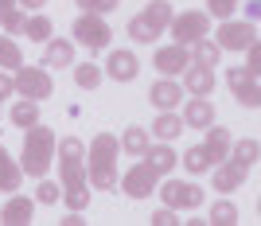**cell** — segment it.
Wrapping results in <instances>:
<instances>
[{
  "label": "cell",
  "instance_id": "cell-1",
  "mask_svg": "<svg viewBox=\"0 0 261 226\" xmlns=\"http://www.w3.org/2000/svg\"><path fill=\"white\" fill-rule=\"evenodd\" d=\"M55 160V133L47 125H32V129H23V156H20V168L23 175H35V180H43L47 168Z\"/></svg>",
  "mask_w": 261,
  "mask_h": 226
},
{
  "label": "cell",
  "instance_id": "cell-2",
  "mask_svg": "<svg viewBox=\"0 0 261 226\" xmlns=\"http://www.w3.org/2000/svg\"><path fill=\"white\" fill-rule=\"evenodd\" d=\"M59 175H63V187L86 183V144L78 137L59 140Z\"/></svg>",
  "mask_w": 261,
  "mask_h": 226
},
{
  "label": "cell",
  "instance_id": "cell-3",
  "mask_svg": "<svg viewBox=\"0 0 261 226\" xmlns=\"http://www.w3.org/2000/svg\"><path fill=\"white\" fill-rule=\"evenodd\" d=\"M156 191H160L164 207H172V211H195V207H203V199H207L199 183H184V180L156 183Z\"/></svg>",
  "mask_w": 261,
  "mask_h": 226
},
{
  "label": "cell",
  "instance_id": "cell-4",
  "mask_svg": "<svg viewBox=\"0 0 261 226\" xmlns=\"http://www.w3.org/2000/svg\"><path fill=\"white\" fill-rule=\"evenodd\" d=\"M168 32H172V39L179 47H191V43H199V39H207L211 16H207V12H184V16H172Z\"/></svg>",
  "mask_w": 261,
  "mask_h": 226
},
{
  "label": "cell",
  "instance_id": "cell-5",
  "mask_svg": "<svg viewBox=\"0 0 261 226\" xmlns=\"http://www.w3.org/2000/svg\"><path fill=\"white\" fill-rule=\"evenodd\" d=\"M109 39H113V32H109V23L101 20V16H94V12H82L74 20V43L90 47V51H106Z\"/></svg>",
  "mask_w": 261,
  "mask_h": 226
},
{
  "label": "cell",
  "instance_id": "cell-6",
  "mask_svg": "<svg viewBox=\"0 0 261 226\" xmlns=\"http://www.w3.org/2000/svg\"><path fill=\"white\" fill-rule=\"evenodd\" d=\"M12 82H16V94H23L28 102H43V97L55 94V82L47 70H39V66H20L16 74H12Z\"/></svg>",
  "mask_w": 261,
  "mask_h": 226
},
{
  "label": "cell",
  "instance_id": "cell-7",
  "mask_svg": "<svg viewBox=\"0 0 261 226\" xmlns=\"http://www.w3.org/2000/svg\"><path fill=\"white\" fill-rule=\"evenodd\" d=\"M156 183H160V175H156L152 168H148V164L141 160L137 168H129V172H125V175L117 180V187H121L125 195H129V199H148V195L156 191Z\"/></svg>",
  "mask_w": 261,
  "mask_h": 226
},
{
  "label": "cell",
  "instance_id": "cell-8",
  "mask_svg": "<svg viewBox=\"0 0 261 226\" xmlns=\"http://www.w3.org/2000/svg\"><path fill=\"white\" fill-rule=\"evenodd\" d=\"M215 43L222 47V51H246L250 43H257V28H253V23H242V20H222Z\"/></svg>",
  "mask_w": 261,
  "mask_h": 226
},
{
  "label": "cell",
  "instance_id": "cell-9",
  "mask_svg": "<svg viewBox=\"0 0 261 226\" xmlns=\"http://www.w3.org/2000/svg\"><path fill=\"white\" fill-rule=\"evenodd\" d=\"M230 86H234V97H238L246 109H257L261 106V86H257V74H250L246 66H234L230 70Z\"/></svg>",
  "mask_w": 261,
  "mask_h": 226
},
{
  "label": "cell",
  "instance_id": "cell-10",
  "mask_svg": "<svg viewBox=\"0 0 261 226\" xmlns=\"http://www.w3.org/2000/svg\"><path fill=\"white\" fill-rule=\"evenodd\" d=\"M187 63H191V51H187V47H179V43H172V47H160V51H156V59H152V66L160 70L164 78L184 74V70H187Z\"/></svg>",
  "mask_w": 261,
  "mask_h": 226
},
{
  "label": "cell",
  "instance_id": "cell-11",
  "mask_svg": "<svg viewBox=\"0 0 261 226\" xmlns=\"http://www.w3.org/2000/svg\"><path fill=\"white\" fill-rule=\"evenodd\" d=\"M121 156V140L113 133H98L94 144H90V156H86V168H101V164H117Z\"/></svg>",
  "mask_w": 261,
  "mask_h": 226
},
{
  "label": "cell",
  "instance_id": "cell-12",
  "mask_svg": "<svg viewBox=\"0 0 261 226\" xmlns=\"http://www.w3.org/2000/svg\"><path fill=\"white\" fill-rule=\"evenodd\" d=\"M106 74L117 78V82H133V78L141 74V59H137L133 51H113L106 59Z\"/></svg>",
  "mask_w": 261,
  "mask_h": 226
},
{
  "label": "cell",
  "instance_id": "cell-13",
  "mask_svg": "<svg viewBox=\"0 0 261 226\" xmlns=\"http://www.w3.org/2000/svg\"><path fill=\"white\" fill-rule=\"evenodd\" d=\"M184 86H187V94H195V97H207L211 90H215V66L187 63V70H184Z\"/></svg>",
  "mask_w": 261,
  "mask_h": 226
},
{
  "label": "cell",
  "instance_id": "cell-14",
  "mask_svg": "<svg viewBox=\"0 0 261 226\" xmlns=\"http://www.w3.org/2000/svg\"><path fill=\"white\" fill-rule=\"evenodd\" d=\"M35 215V203L28 199V195H12L8 203H4V211H0V222L4 226H28Z\"/></svg>",
  "mask_w": 261,
  "mask_h": 226
},
{
  "label": "cell",
  "instance_id": "cell-15",
  "mask_svg": "<svg viewBox=\"0 0 261 226\" xmlns=\"http://www.w3.org/2000/svg\"><path fill=\"white\" fill-rule=\"evenodd\" d=\"M144 164H148L156 175H168V172H175L179 156H175V148L164 140V144H148V148H144Z\"/></svg>",
  "mask_w": 261,
  "mask_h": 226
},
{
  "label": "cell",
  "instance_id": "cell-16",
  "mask_svg": "<svg viewBox=\"0 0 261 226\" xmlns=\"http://www.w3.org/2000/svg\"><path fill=\"white\" fill-rule=\"evenodd\" d=\"M184 125L187 129H211L215 125V106H211L207 97H191L184 106Z\"/></svg>",
  "mask_w": 261,
  "mask_h": 226
},
{
  "label": "cell",
  "instance_id": "cell-17",
  "mask_svg": "<svg viewBox=\"0 0 261 226\" xmlns=\"http://www.w3.org/2000/svg\"><path fill=\"white\" fill-rule=\"evenodd\" d=\"M148 97H152L156 109H175L179 102H184V86L172 82V78H164V82H156V86L148 90Z\"/></svg>",
  "mask_w": 261,
  "mask_h": 226
},
{
  "label": "cell",
  "instance_id": "cell-18",
  "mask_svg": "<svg viewBox=\"0 0 261 226\" xmlns=\"http://www.w3.org/2000/svg\"><path fill=\"white\" fill-rule=\"evenodd\" d=\"M172 16H175V12H172V4H168V0H148V8L141 12V20L148 23V28H152L156 35H160V32H168Z\"/></svg>",
  "mask_w": 261,
  "mask_h": 226
},
{
  "label": "cell",
  "instance_id": "cell-19",
  "mask_svg": "<svg viewBox=\"0 0 261 226\" xmlns=\"http://www.w3.org/2000/svg\"><path fill=\"white\" fill-rule=\"evenodd\" d=\"M242 183H246V172H242L238 164L234 160H226V164L218 160V168H215V187L218 191H238Z\"/></svg>",
  "mask_w": 261,
  "mask_h": 226
},
{
  "label": "cell",
  "instance_id": "cell-20",
  "mask_svg": "<svg viewBox=\"0 0 261 226\" xmlns=\"http://www.w3.org/2000/svg\"><path fill=\"white\" fill-rule=\"evenodd\" d=\"M20 180H23V168L12 160L8 148L0 144V191H8V195H12L16 187H20Z\"/></svg>",
  "mask_w": 261,
  "mask_h": 226
},
{
  "label": "cell",
  "instance_id": "cell-21",
  "mask_svg": "<svg viewBox=\"0 0 261 226\" xmlns=\"http://www.w3.org/2000/svg\"><path fill=\"white\" fill-rule=\"evenodd\" d=\"M203 148H207L211 164L226 160V152H230V133L222 129V125H211V129H207V140H203Z\"/></svg>",
  "mask_w": 261,
  "mask_h": 226
},
{
  "label": "cell",
  "instance_id": "cell-22",
  "mask_svg": "<svg viewBox=\"0 0 261 226\" xmlns=\"http://www.w3.org/2000/svg\"><path fill=\"white\" fill-rule=\"evenodd\" d=\"M226 156H230L234 164H238L242 172H250L253 164H257V156H261V144H257L253 137H250V140H238V144H230V152H226Z\"/></svg>",
  "mask_w": 261,
  "mask_h": 226
},
{
  "label": "cell",
  "instance_id": "cell-23",
  "mask_svg": "<svg viewBox=\"0 0 261 226\" xmlns=\"http://www.w3.org/2000/svg\"><path fill=\"white\" fill-rule=\"evenodd\" d=\"M47 66H70L74 63V43L70 39H47Z\"/></svg>",
  "mask_w": 261,
  "mask_h": 226
},
{
  "label": "cell",
  "instance_id": "cell-24",
  "mask_svg": "<svg viewBox=\"0 0 261 226\" xmlns=\"http://www.w3.org/2000/svg\"><path fill=\"white\" fill-rule=\"evenodd\" d=\"M152 133H156L160 140H175L179 133H184V117H179V113H172V109H164L160 117L152 121Z\"/></svg>",
  "mask_w": 261,
  "mask_h": 226
},
{
  "label": "cell",
  "instance_id": "cell-25",
  "mask_svg": "<svg viewBox=\"0 0 261 226\" xmlns=\"http://www.w3.org/2000/svg\"><path fill=\"white\" fill-rule=\"evenodd\" d=\"M117 164H101V168H86V183L90 187H101V191H113L117 187Z\"/></svg>",
  "mask_w": 261,
  "mask_h": 226
},
{
  "label": "cell",
  "instance_id": "cell-26",
  "mask_svg": "<svg viewBox=\"0 0 261 226\" xmlns=\"http://www.w3.org/2000/svg\"><path fill=\"white\" fill-rule=\"evenodd\" d=\"M144 148H148V133H144L141 125H129V129L121 133V152H129V156H144Z\"/></svg>",
  "mask_w": 261,
  "mask_h": 226
},
{
  "label": "cell",
  "instance_id": "cell-27",
  "mask_svg": "<svg viewBox=\"0 0 261 226\" xmlns=\"http://www.w3.org/2000/svg\"><path fill=\"white\" fill-rule=\"evenodd\" d=\"M8 117H12V125H20V129H32V125H39V106L23 97V102H16V106H12Z\"/></svg>",
  "mask_w": 261,
  "mask_h": 226
},
{
  "label": "cell",
  "instance_id": "cell-28",
  "mask_svg": "<svg viewBox=\"0 0 261 226\" xmlns=\"http://www.w3.org/2000/svg\"><path fill=\"white\" fill-rule=\"evenodd\" d=\"M218 59H222V47L215 43V39H199V43H191V63H203V66H215Z\"/></svg>",
  "mask_w": 261,
  "mask_h": 226
},
{
  "label": "cell",
  "instance_id": "cell-29",
  "mask_svg": "<svg viewBox=\"0 0 261 226\" xmlns=\"http://www.w3.org/2000/svg\"><path fill=\"white\" fill-rule=\"evenodd\" d=\"M74 82L82 90H98L101 86V66L98 63H78L74 66Z\"/></svg>",
  "mask_w": 261,
  "mask_h": 226
},
{
  "label": "cell",
  "instance_id": "cell-30",
  "mask_svg": "<svg viewBox=\"0 0 261 226\" xmlns=\"http://www.w3.org/2000/svg\"><path fill=\"white\" fill-rule=\"evenodd\" d=\"M184 168H187L191 175H199V172H207V168H215V164H211L207 148H203V144H195V148L184 152Z\"/></svg>",
  "mask_w": 261,
  "mask_h": 226
},
{
  "label": "cell",
  "instance_id": "cell-31",
  "mask_svg": "<svg viewBox=\"0 0 261 226\" xmlns=\"http://www.w3.org/2000/svg\"><path fill=\"white\" fill-rule=\"evenodd\" d=\"M0 66H4V70H20V66H23V55H20V47L12 43L8 35H0Z\"/></svg>",
  "mask_w": 261,
  "mask_h": 226
},
{
  "label": "cell",
  "instance_id": "cell-32",
  "mask_svg": "<svg viewBox=\"0 0 261 226\" xmlns=\"http://www.w3.org/2000/svg\"><path fill=\"white\" fill-rule=\"evenodd\" d=\"M63 199H66L70 211H86V207H90V183H74V187H66Z\"/></svg>",
  "mask_w": 261,
  "mask_h": 226
},
{
  "label": "cell",
  "instance_id": "cell-33",
  "mask_svg": "<svg viewBox=\"0 0 261 226\" xmlns=\"http://www.w3.org/2000/svg\"><path fill=\"white\" fill-rule=\"evenodd\" d=\"M23 32H28V39H35V43H47V39H51V20H47V16H32V20L23 23Z\"/></svg>",
  "mask_w": 261,
  "mask_h": 226
},
{
  "label": "cell",
  "instance_id": "cell-34",
  "mask_svg": "<svg viewBox=\"0 0 261 226\" xmlns=\"http://www.w3.org/2000/svg\"><path fill=\"white\" fill-rule=\"evenodd\" d=\"M207 222H215V226H234V222H238V207H234V203H215V211H211Z\"/></svg>",
  "mask_w": 261,
  "mask_h": 226
},
{
  "label": "cell",
  "instance_id": "cell-35",
  "mask_svg": "<svg viewBox=\"0 0 261 226\" xmlns=\"http://www.w3.org/2000/svg\"><path fill=\"white\" fill-rule=\"evenodd\" d=\"M234 8H238V0H207V16H215V20H230Z\"/></svg>",
  "mask_w": 261,
  "mask_h": 226
},
{
  "label": "cell",
  "instance_id": "cell-36",
  "mask_svg": "<svg viewBox=\"0 0 261 226\" xmlns=\"http://www.w3.org/2000/svg\"><path fill=\"white\" fill-rule=\"evenodd\" d=\"M129 35L137 39V43H152V39H156V32L141 20V16H133V20H129Z\"/></svg>",
  "mask_w": 261,
  "mask_h": 226
},
{
  "label": "cell",
  "instance_id": "cell-37",
  "mask_svg": "<svg viewBox=\"0 0 261 226\" xmlns=\"http://www.w3.org/2000/svg\"><path fill=\"white\" fill-rule=\"evenodd\" d=\"M82 12H94V16H106V12H113L121 4V0H74Z\"/></svg>",
  "mask_w": 261,
  "mask_h": 226
},
{
  "label": "cell",
  "instance_id": "cell-38",
  "mask_svg": "<svg viewBox=\"0 0 261 226\" xmlns=\"http://www.w3.org/2000/svg\"><path fill=\"white\" fill-rule=\"evenodd\" d=\"M23 23H28V16H23V8H20V4H16V8H12L8 16H4V20H0V28L16 35V32H23Z\"/></svg>",
  "mask_w": 261,
  "mask_h": 226
},
{
  "label": "cell",
  "instance_id": "cell-39",
  "mask_svg": "<svg viewBox=\"0 0 261 226\" xmlns=\"http://www.w3.org/2000/svg\"><path fill=\"white\" fill-rule=\"evenodd\" d=\"M35 203H59V183H51V180H43L39 183V191H35Z\"/></svg>",
  "mask_w": 261,
  "mask_h": 226
},
{
  "label": "cell",
  "instance_id": "cell-40",
  "mask_svg": "<svg viewBox=\"0 0 261 226\" xmlns=\"http://www.w3.org/2000/svg\"><path fill=\"white\" fill-rule=\"evenodd\" d=\"M246 70H250V74H257V70H261V47L257 43L246 47Z\"/></svg>",
  "mask_w": 261,
  "mask_h": 226
},
{
  "label": "cell",
  "instance_id": "cell-41",
  "mask_svg": "<svg viewBox=\"0 0 261 226\" xmlns=\"http://www.w3.org/2000/svg\"><path fill=\"white\" fill-rule=\"evenodd\" d=\"M175 222H179V218H175L172 207H160V211L152 215V226H175Z\"/></svg>",
  "mask_w": 261,
  "mask_h": 226
},
{
  "label": "cell",
  "instance_id": "cell-42",
  "mask_svg": "<svg viewBox=\"0 0 261 226\" xmlns=\"http://www.w3.org/2000/svg\"><path fill=\"white\" fill-rule=\"evenodd\" d=\"M16 94V82H12V74H0V97Z\"/></svg>",
  "mask_w": 261,
  "mask_h": 226
},
{
  "label": "cell",
  "instance_id": "cell-43",
  "mask_svg": "<svg viewBox=\"0 0 261 226\" xmlns=\"http://www.w3.org/2000/svg\"><path fill=\"white\" fill-rule=\"evenodd\" d=\"M82 222H86V218H82V211H70V215L63 218V226H82Z\"/></svg>",
  "mask_w": 261,
  "mask_h": 226
},
{
  "label": "cell",
  "instance_id": "cell-44",
  "mask_svg": "<svg viewBox=\"0 0 261 226\" xmlns=\"http://www.w3.org/2000/svg\"><path fill=\"white\" fill-rule=\"evenodd\" d=\"M16 4H20V8H32V12H39L47 4V0H16Z\"/></svg>",
  "mask_w": 261,
  "mask_h": 226
},
{
  "label": "cell",
  "instance_id": "cell-45",
  "mask_svg": "<svg viewBox=\"0 0 261 226\" xmlns=\"http://www.w3.org/2000/svg\"><path fill=\"white\" fill-rule=\"evenodd\" d=\"M12 8H16V0H0V20H4V16H8Z\"/></svg>",
  "mask_w": 261,
  "mask_h": 226
}]
</instances>
